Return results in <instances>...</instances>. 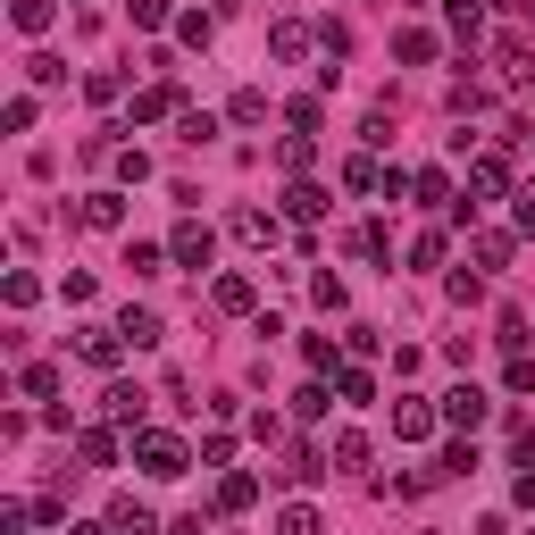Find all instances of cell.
<instances>
[{"mask_svg":"<svg viewBox=\"0 0 535 535\" xmlns=\"http://www.w3.org/2000/svg\"><path fill=\"white\" fill-rule=\"evenodd\" d=\"M276 535H318V510H310V502H293L285 519H276Z\"/></svg>","mask_w":535,"mask_h":535,"instance_id":"ac0fdd59","label":"cell"},{"mask_svg":"<svg viewBox=\"0 0 535 535\" xmlns=\"http://www.w3.org/2000/svg\"><path fill=\"white\" fill-rule=\"evenodd\" d=\"M477 268H510V235H477Z\"/></svg>","mask_w":535,"mask_h":535,"instance_id":"d6986e66","label":"cell"},{"mask_svg":"<svg viewBox=\"0 0 535 535\" xmlns=\"http://www.w3.org/2000/svg\"><path fill=\"white\" fill-rule=\"evenodd\" d=\"M101 402H109V418H126V427H143V393H134V385H109Z\"/></svg>","mask_w":535,"mask_h":535,"instance_id":"9c48e42d","label":"cell"},{"mask_svg":"<svg viewBox=\"0 0 535 535\" xmlns=\"http://www.w3.org/2000/svg\"><path fill=\"white\" fill-rule=\"evenodd\" d=\"M352 251L360 260H385V226H352Z\"/></svg>","mask_w":535,"mask_h":535,"instance_id":"44dd1931","label":"cell"},{"mask_svg":"<svg viewBox=\"0 0 535 535\" xmlns=\"http://www.w3.org/2000/svg\"><path fill=\"white\" fill-rule=\"evenodd\" d=\"M285 209H293V218H318V209H327V193H318V184H293Z\"/></svg>","mask_w":535,"mask_h":535,"instance_id":"2e32d148","label":"cell"},{"mask_svg":"<svg viewBox=\"0 0 535 535\" xmlns=\"http://www.w3.org/2000/svg\"><path fill=\"white\" fill-rule=\"evenodd\" d=\"M118 218H126L118 193H92V201H84V226H118Z\"/></svg>","mask_w":535,"mask_h":535,"instance_id":"8fae6325","label":"cell"},{"mask_svg":"<svg viewBox=\"0 0 535 535\" xmlns=\"http://www.w3.org/2000/svg\"><path fill=\"white\" fill-rule=\"evenodd\" d=\"M176 268H209V226H176Z\"/></svg>","mask_w":535,"mask_h":535,"instance_id":"277c9868","label":"cell"},{"mask_svg":"<svg viewBox=\"0 0 535 535\" xmlns=\"http://www.w3.org/2000/svg\"><path fill=\"white\" fill-rule=\"evenodd\" d=\"M393 435H402V444H427V435H435V410L402 393V402H393Z\"/></svg>","mask_w":535,"mask_h":535,"instance_id":"7a4b0ae2","label":"cell"},{"mask_svg":"<svg viewBox=\"0 0 535 535\" xmlns=\"http://www.w3.org/2000/svg\"><path fill=\"white\" fill-rule=\"evenodd\" d=\"M118 343H126L118 327H84V343H76V352H84L92 368H109V360H118Z\"/></svg>","mask_w":535,"mask_h":535,"instance_id":"8992f818","label":"cell"},{"mask_svg":"<svg viewBox=\"0 0 535 535\" xmlns=\"http://www.w3.org/2000/svg\"><path fill=\"white\" fill-rule=\"evenodd\" d=\"M444 418H452V427H477V418H485V393H477V385H452V393H444Z\"/></svg>","mask_w":535,"mask_h":535,"instance_id":"5b68a950","label":"cell"},{"mask_svg":"<svg viewBox=\"0 0 535 535\" xmlns=\"http://www.w3.org/2000/svg\"><path fill=\"white\" fill-rule=\"evenodd\" d=\"M510 218H519V235H535V184L519 193V209H510Z\"/></svg>","mask_w":535,"mask_h":535,"instance_id":"603a6c76","label":"cell"},{"mask_svg":"<svg viewBox=\"0 0 535 535\" xmlns=\"http://www.w3.org/2000/svg\"><path fill=\"white\" fill-rule=\"evenodd\" d=\"M260 118H268V92H260V84L235 92V126H260Z\"/></svg>","mask_w":535,"mask_h":535,"instance_id":"9a60e30c","label":"cell"},{"mask_svg":"<svg viewBox=\"0 0 535 535\" xmlns=\"http://www.w3.org/2000/svg\"><path fill=\"white\" fill-rule=\"evenodd\" d=\"M143 469L151 477H184V444L176 435H143Z\"/></svg>","mask_w":535,"mask_h":535,"instance_id":"3957f363","label":"cell"},{"mask_svg":"<svg viewBox=\"0 0 535 535\" xmlns=\"http://www.w3.org/2000/svg\"><path fill=\"white\" fill-rule=\"evenodd\" d=\"M109 527H126V535H151V510H143V502H134V494H126L118 510H109Z\"/></svg>","mask_w":535,"mask_h":535,"instance_id":"5bb4252c","label":"cell"},{"mask_svg":"<svg viewBox=\"0 0 535 535\" xmlns=\"http://www.w3.org/2000/svg\"><path fill=\"white\" fill-rule=\"evenodd\" d=\"M51 26V0H17V34H42Z\"/></svg>","mask_w":535,"mask_h":535,"instance_id":"ffe728a7","label":"cell"},{"mask_svg":"<svg viewBox=\"0 0 535 535\" xmlns=\"http://www.w3.org/2000/svg\"><path fill=\"white\" fill-rule=\"evenodd\" d=\"M519 469H535V427H527V435H519Z\"/></svg>","mask_w":535,"mask_h":535,"instance_id":"d4e9b609","label":"cell"},{"mask_svg":"<svg viewBox=\"0 0 535 535\" xmlns=\"http://www.w3.org/2000/svg\"><path fill=\"white\" fill-rule=\"evenodd\" d=\"M318 42H327V34H318V26H301V17H276V26H268V51L285 59V67H301V59L318 51Z\"/></svg>","mask_w":535,"mask_h":535,"instance_id":"6da1fadb","label":"cell"},{"mask_svg":"<svg viewBox=\"0 0 535 535\" xmlns=\"http://www.w3.org/2000/svg\"><path fill=\"white\" fill-rule=\"evenodd\" d=\"M118 335L134 343V352H151V343H159V318H151V310H126V318H118Z\"/></svg>","mask_w":535,"mask_h":535,"instance_id":"ba28073f","label":"cell"},{"mask_svg":"<svg viewBox=\"0 0 535 535\" xmlns=\"http://www.w3.org/2000/svg\"><path fill=\"white\" fill-rule=\"evenodd\" d=\"M393 59H435V34L427 26H402V34H393Z\"/></svg>","mask_w":535,"mask_h":535,"instance_id":"30bf717a","label":"cell"},{"mask_svg":"<svg viewBox=\"0 0 535 535\" xmlns=\"http://www.w3.org/2000/svg\"><path fill=\"white\" fill-rule=\"evenodd\" d=\"M444 17H452V34H469V42H477V26H485L477 0H444Z\"/></svg>","mask_w":535,"mask_h":535,"instance_id":"7c38bea8","label":"cell"},{"mask_svg":"<svg viewBox=\"0 0 535 535\" xmlns=\"http://www.w3.org/2000/svg\"><path fill=\"white\" fill-rule=\"evenodd\" d=\"M235 235H243L251 251H268V243H276V218H268V209H243V218H235Z\"/></svg>","mask_w":535,"mask_h":535,"instance_id":"52a82bcc","label":"cell"},{"mask_svg":"<svg viewBox=\"0 0 535 535\" xmlns=\"http://www.w3.org/2000/svg\"><path fill=\"white\" fill-rule=\"evenodd\" d=\"M502 184H510L502 159H477V168H469V193H502Z\"/></svg>","mask_w":535,"mask_h":535,"instance_id":"4fadbf2b","label":"cell"},{"mask_svg":"<svg viewBox=\"0 0 535 535\" xmlns=\"http://www.w3.org/2000/svg\"><path fill=\"white\" fill-rule=\"evenodd\" d=\"M168 17V0H134V26H159Z\"/></svg>","mask_w":535,"mask_h":535,"instance_id":"cb8c5ba5","label":"cell"},{"mask_svg":"<svg viewBox=\"0 0 535 535\" xmlns=\"http://www.w3.org/2000/svg\"><path fill=\"white\" fill-rule=\"evenodd\" d=\"M218 310H251V285H243V276H218Z\"/></svg>","mask_w":535,"mask_h":535,"instance_id":"7402d4cb","label":"cell"},{"mask_svg":"<svg viewBox=\"0 0 535 535\" xmlns=\"http://www.w3.org/2000/svg\"><path fill=\"white\" fill-rule=\"evenodd\" d=\"M494 67H502V76H519V67H527V42L502 34V42H494Z\"/></svg>","mask_w":535,"mask_h":535,"instance_id":"e0dca14e","label":"cell"}]
</instances>
